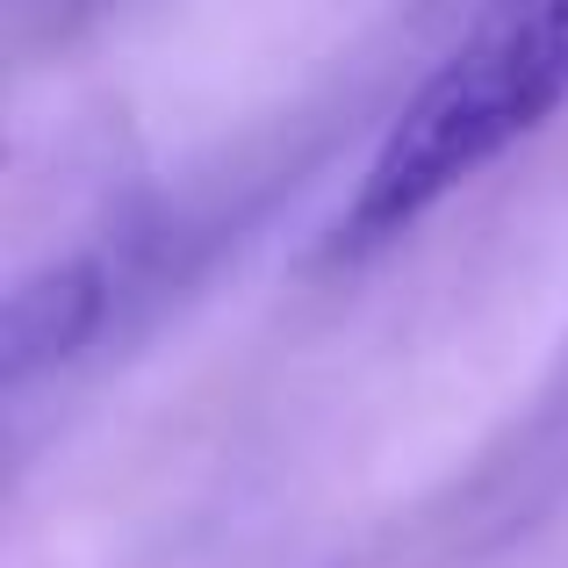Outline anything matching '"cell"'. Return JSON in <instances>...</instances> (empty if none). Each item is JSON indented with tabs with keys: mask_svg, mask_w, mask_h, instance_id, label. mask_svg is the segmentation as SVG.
Instances as JSON below:
<instances>
[{
	"mask_svg": "<svg viewBox=\"0 0 568 568\" xmlns=\"http://www.w3.org/2000/svg\"><path fill=\"white\" fill-rule=\"evenodd\" d=\"M568 101V0H483L468 37L425 72L375 144L353 202L338 209L332 252H375L425 209L497 166L518 138Z\"/></svg>",
	"mask_w": 568,
	"mask_h": 568,
	"instance_id": "6da1fadb",
	"label": "cell"
}]
</instances>
